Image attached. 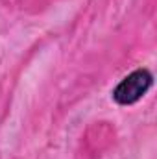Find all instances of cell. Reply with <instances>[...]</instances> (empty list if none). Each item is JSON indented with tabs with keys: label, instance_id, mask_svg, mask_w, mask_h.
<instances>
[{
	"label": "cell",
	"instance_id": "6da1fadb",
	"mask_svg": "<svg viewBox=\"0 0 157 159\" xmlns=\"http://www.w3.org/2000/svg\"><path fill=\"white\" fill-rule=\"evenodd\" d=\"M152 85L154 74L148 69H135L118 81L111 96L118 106H133L152 89Z\"/></svg>",
	"mask_w": 157,
	"mask_h": 159
},
{
	"label": "cell",
	"instance_id": "7a4b0ae2",
	"mask_svg": "<svg viewBox=\"0 0 157 159\" xmlns=\"http://www.w3.org/2000/svg\"><path fill=\"white\" fill-rule=\"evenodd\" d=\"M117 133L115 128L109 122H94L87 128V131L81 137L78 150L79 159H96L104 156L113 144H115Z\"/></svg>",
	"mask_w": 157,
	"mask_h": 159
}]
</instances>
